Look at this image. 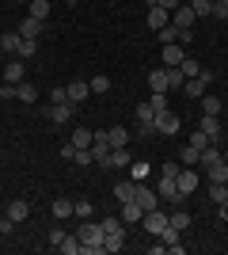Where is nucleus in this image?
Returning <instances> with one entry per match:
<instances>
[{
	"label": "nucleus",
	"mask_w": 228,
	"mask_h": 255,
	"mask_svg": "<svg viewBox=\"0 0 228 255\" xmlns=\"http://www.w3.org/2000/svg\"><path fill=\"white\" fill-rule=\"evenodd\" d=\"M145 23H149L152 31H163V27L171 23V11H163L160 4H156V8H145Z\"/></svg>",
	"instance_id": "obj_11"
},
{
	"label": "nucleus",
	"mask_w": 228,
	"mask_h": 255,
	"mask_svg": "<svg viewBox=\"0 0 228 255\" xmlns=\"http://www.w3.org/2000/svg\"><path fill=\"white\" fill-rule=\"evenodd\" d=\"M179 69H183L186 80H190V76H202V73H206V69H202L198 61H190V57H183V65H179Z\"/></svg>",
	"instance_id": "obj_36"
},
{
	"label": "nucleus",
	"mask_w": 228,
	"mask_h": 255,
	"mask_svg": "<svg viewBox=\"0 0 228 255\" xmlns=\"http://www.w3.org/2000/svg\"><path fill=\"white\" fill-rule=\"evenodd\" d=\"M160 42L163 46H167V42H179V27H175V23H167V27L160 31Z\"/></svg>",
	"instance_id": "obj_43"
},
{
	"label": "nucleus",
	"mask_w": 228,
	"mask_h": 255,
	"mask_svg": "<svg viewBox=\"0 0 228 255\" xmlns=\"http://www.w3.org/2000/svg\"><path fill=\"white\" fill-rule=\"evenodd\" d=\"M110 4H122V0H110Z\"/></svg>",
	"instance_id": "obj_58"
},
{
	"label": "nucleus",
	"mask_w": 228,
	"mask_h": 255,
	"mask_svg": "<svg viewBox=\"0 0 228 255\" xmlns=\"http://www.w3.org/2000/svg\"><path fill=\"white\" fill-rule=\"evenodd\" d=\"M163 252H167V244H163V240H160V244H149V255H163Z\"/></svg>",
	"instance_id": "obj_54"
},
{
	"label": "nucleus",
	"mask_w": 228,
	"mask_h": 255,
	"mask_svg": "<svg viewBox=\"0 0 228 255\" xmlns=\"http://www.w3.org/2000/svg\"><path fill=\"white\" fill-rule=\"evenodd\" d=\"M73 164H76V168H91V164H95V152H91V149H76Z\"/></svg>",
	"instance_id": "obj_33"
},
{
	"label": "nucleus",
	"mask_w": 228,
	"mask_h": 255,
	"mask_svg": "<svg viewBox=\"0 0 228 255\" xmlns=\"http://www.w3.org/2000/svg\"><path fill=\"white\" fill-rule=\"evenodd\" d=\"M50 103H69V92L65 88H54V92H50Z\"/></svg>",
	"instance_id": "obj_49"
},
{
	"label": "nucleus",
	"mask_w": 228,
	"mask_h": 255,
	"mask_svg": "<svg viewBox=\"0 0 228 255\" xmlns=\"http://www.w3.org/2000/svg\"><path fill=\"white\" fill-rule=\"evenodd\" d=\"M76 115V103H50V122L61 126V122H73Z\"/></svg>",
	"instance_id": "obj_13"
},
{
	"label": "nucleus",
	"mask_w": 228,
	"mask_h": 255,
	"mask_svg": "<svg viewBox=\"0 0 228 255\" xmlns=\"http://www.w3.org/2000/svg\"><path fill=\"white\" fill-rule=\"evenodd\" d=\"M183 84H186L183 69H179V65H175V69H167V92H183Z\"/></svg>",
	"instance_id": "obj_30"
},
{
	"label": "nucleus",
	"mask_w": 228,
	"mask_h": 255,
	"mask_svg": "<svg viewBox=\"0 0 228 255\" xmlns=\"http://www.w3.org/2000/svg\"><path fill=\"white\" fill-rule=\"evenodd\" d=\"M221 160H225V164H228V141H225V145H221Z\"/></svg>",
	"instance_id": "obj_56"
},
{
	"label": "nucleus",
	"mask_w": 228,
	"mask_h": 255,
	"mask_svg": "<svg viewBox=\"0 0 228 255\" xmlns=\"http://www.w3.org/2000/svg\"><path fill=\"white\" fill-rule=\"evenodd\" d=\"M179 126H183V118L175 115L171 107H167V111H160V115H156V129H160L163 137H175V133H179Z\"/></svg>",
	"instance_id": "obj_5"
},
{
	"label": "nucleus",
	"mask_w": 228,
	"mask_h": 255,
	"mask_svg": "<svg viewBox=\"0 0 228 255\" xmlns=\"http://www.w3.org/2000/svg\"><path fill=\"white\" fill-rule=\"evenodd\" d=\"M217 160H221V145H206V149H202V156H198V164H202V168H213Z\"/></svg>",
	"instance_id": "obj_27"
},
{
	"label": "nucleus",
	"mask_w": 228,
	"mask_h": 255,
	"mask_svg": "<svg viewBox=\"0 0 228 255\" xmlns=\"http://www.w3.org/2000/svg\"><path fill=\"white\" fill-rule=\"evenodd\" d=\"M206 179L209 183H228V164H225V160H217L213 168H206Z\"/></svg>",
	"instance_id": "obj_24"
},
{
	"label": "nucleus",
	"mask_w": 228,
	"mask_h": 255,
	"mask_svg": "<svg viewBox=\"0 0 228 255\" xmlns=\"http://www.w3.org/2000/svg\"><path fill=\"white\" fill-rule=\"evenodd\" d=\"M217 217H221V221H228V198H225V202H217Z\"/></svg>",
	"instance_id": "obj_55"
},
{
	"label": "nucleus",
	"mask_w": 228,
	"mask_h": 255,
	"mask_svg": "<svg viewBox=\"0 0 228 255\" xmlns=\"http://www.w3.org/2000/svg\"><path fill=\"white\" fill-rule=\"evenodd\" d=\"M179 168H183V164H175V160H167V164L160 168V175H171V179H175V175H179Z\"/></svg>",
	"instance_id": "obj_50"
},
{
	"label": "nucleus",
	"mask_w": 228,
	"mask_h": 255,
	"mask_svg": "<svg viewBox=\"0 0 228 255\" xmlns=\"http://www.w3.org/2000/svg\"><path fill=\"white\" fill-rule=\"evenodd\" d=\"M221 4H225V8H228V0H221Z\"/></svg>",
	"instance_id": "obj_60"
},
{
	"label": "nucleus",
	"mask_w": 228,
	"mask_h": 255,
	"mask_svg": "<svg viewBox=\"0 0 228 255\" xmlns=\"http://www.w3.org/2000/svg\"><path fill=\"white\" fill-rule=\"evenodd\" d=\"M34 50H38V38H23V46H19V57H34Z\"/></svg>",
	"instance_id": "obj_46"
},
{
	"label": "nucleus",
	"mask_w": 228,
	"mask_h": 255,
	"mask_svg": "<svg viewBox=\"0 0 228 255\" xmlns=\"http://www.w3.org/2000/svg\"><path fill=\"white\" fill-rule=\"evenodd\" d=\"M50 4H54V0H31V4H27V15L46 19V15H50Z\"/></svg>",
	"instance_id": "obj_29"
},
{
	"label": "nucleus",
	"mask_w": 228,
	"mask_h": 255,
	"mask_svg": "<svg viewBox=\"0 0 228 255\" xmlns=\"http://www.w3.org/2000/svg\"><path fill=\"white\" fill-rule=\"evenodd\" d=\"M209 198H213V202H225L228 198V183H209Z\"/></svg>",
	"instance_id": "obj_39"
},
{
	"label": "nucleus",
	"mask_w": 228,
	"mask_h": 255,
	"mask_svg": "<svg viewBox=\"0 0 228 255\" xmlns=\"http://www.w3.org/2000/svg\"><path fill=\"white\" fill-rule=\"evenodd\" d=\"M19 46H23L19 31H8V34H0V50H4V53H15V57H19Z\"/></svg>",
	"instance_id": "obj_18"
},
{
	"label": "nucleus",
	"mask_w": 228,
	"mask_h": 255,
	"mask_svg": "<svg viewBox=\"0 0 228 255\" xmlns=\"http://www.w3.org/2000/svg\"><path fill=\"white\" fill-rule=\"evenodd\" d=\"M175 183H179V191L190 198V194L198 191V183H202V175H198V168H179V175H175Z\"/></svg>",
	"instance_id": "obj_9"
},
{
	"label": "nucleus",
	"mask_w": 228,
	"mask_h": 255,
	"mask_svg": "<svg viewBox=\"0 0 228 255\" xmlns=\"http://www.w3.org/2000/svg\"><path fill=\"white\" fill-rule=\"evenodd\" d=\"M198 129L209 137V145H225V129H221V118H217V115H202Z\"/></svg>",
	"instance_id": "obj_3"
},
{
	"label": "nucleus",
	"mask_w": 228,
	"mask_h": 255,
	"mask_svg": "<svg viewBox=\"0 0 228 255\" xmlns=\"http://www.w3.org/2000/svg\"><path fill=\"white\" fill-rule=\"evenodd\" d=\"M149 175H152L149 160H130V179H137V183H141V179H149Z\"/></svg>",
	"instance_id": "obj_25"
},
{
	"label": "nucleus",
	"mask_w": 228,
	"mask_h": 255,
	"mask_svg": "<svg viewBox=\"0 0 228 255\" xmlns=\"http://www.w3.org/2000/svg\"><path fill=\"white\" fill-rule=\"evenodd\" d=\"M65 92H69V103H84L87 96H91V84H87V80H73V84H65Z\"/></svg>",
	"instance_id": "obj_14"
},
{
	"label": "nucleus",
	"mask_w": 228,
	"mask_h": 255,
	"mask_svg": "<svg viewBox=\"0 0 228 255\" xmlns=\"http://www.w3.org/2000/svg\"><path fill=\"white\" fill-rule=\"evenodd\" d=\"M156 4H160L163 11H175V8H179V4H183V0H156Z\"/></svg>",
	"instance_id": "obj_53"
},
{
	"label": "nucleus",
	"mask_w": 228,
	"mask_h": 255,
	"mask_svg": "<svg viewBox=\"0 0 228 255\" xmlns=\"http://www.w3.org/2000/svg\"><path fill=\"white\" fill-rule=\"evenodd\" d=\"M23 4H31V0H23Z\"/></svg>",
	"instance_id": "obj_61"
},
{
	"label": "nucleus",
	"mask_w": 228,
	"mask_h": 255,
	"mask_svg": "<svg viewBox=\"0 0 228 255\" xmlns=\"http://www.w3.org/2000/svg\"><path fill=\"white\" fill-rule=\"evenodd\" d=\"M42 31H46V19H34V15H27L19 23V38H38Z\"/></svg>",
	"instance_id": "obj_16"
},
{
	"label": "nucleus",
	"mask_w": 228,
	"mask_h": 255,
	"mask_svg": "<svg viewBox=\"0 0 228 255\" xmlns=\"http://www.w3.org/2000/svg\"><path fill=\"white\" fill-rule=\"evenodd\" d=\"M8 217H11L15 225H19V221H27V217H31V206L23 202V198H15V202L8 206Z\"/></svg>",
	"instance_id": "obj_22"
},
{
	"label": "nucleus",
	"mask_w": 228,
	"mask_h": 255,
	"mask_svg": "<svg viewBox=\"0 0 228 255\" xmlns=\"http://www.w3.org/2000/svg\"><path fill=\"white\" fill-rule=\"evenodd\" d=\"M19 96V84H8V80H4V84H0V103H4V99H15Z\"/></svg>",
	"instance_id": "obj_45"
},
{
	"label": "nucleus",
	"mask_w": 228,
	"mask_h": 255,
	"mask_svg": "<svg viewBox=\"0 0 228 255\" xmlns=\"http://www.w3.org/2000/svg\"><path fill=\"white\" fill-rule=\"evenodd\" d=\"M221 96H213V92H206V96H202V115H221Z\"/></svg>",
	"instance_id": "obj_28"
},
{
	"label": "nucleus",
	"mask_w": 228,
	"mask_h": 255,
	"mask_svg": "<svg viewBox=\"0 0 228 255\" xmlns=\"http://www.w3.org/2000/svg\"><path fill=\"white\" fill-rule=\"evenodd\" d=\"M133 198H137L141 210H156V206H160V194H156V187H149V183H137V194H133Z\"/></svg>",
	"instance_id": "obj_10"
},
{
	"label": "nucleus",
	"mask_w": 228,
	"mask_h": 255,
	"mask_svg": "<svg viewBox=\"0 0 228 255\" xmlns=\"http://www.w3.org/2000/svg\"><path fill=\"white\" fill-rule=\"evenodd\" d=\"M65 4H76V0H65Z\"/></svg>",
	"instance_id": "obj_59"
},
{
	"label": "nucleus",
	"mask_w": 228,
	"mask_h": 255,
	"mask_svg": "<svg viewBox=\"0 0 228 255\" xmlns=\"http://www.w3.org/2000/svg\"><path fill=\"white\" fill-rule=\"evenodd\" d=\"M171 23L175 27H179V31H194V23H198V15H194V8H190V4H179V8L171 11Z\"/></svg>",
	"instance_id": "obj_8"
},
{
	"label": "nucleus",
	"mask_w": 228,
	"mask_h": 255,
	"mask_svg": "<svg viewBox=\"0 0 228 255\" xmlns=\"http://www.w3.org/2000/svg\"><path fill=\"white\" fill-rule=\"evenodd\" d=\"M149 88L152 92H167V69H152L149 73Z\"/></svg>",
	"instance_id": "obj_26"
},
{
	"label": "nucleus",
	"mask_w": 228,
	"mask_h": 255,
	"mask_svg": "<svg viewBox=\"0 0 228 255\" xmlns=\"http://www.w3.org/2000/svg\"><path fill=\"white\" fill-rule=\"evenodd\" d=\"M209 19H228V8L221 0H213V8H209Z\"/></svg>",
	"instance_id": "obj_47"
},
{
	"label": "nucleus",
	"mask_w": 228,
	"mask_h": 255,
	"mask_svg": "<svg viewBox=\"0 0 228 255\" xmlns=\"http://www.w3.org/2000/svg\"><path fill=\"white\" fill-rule=\"evenodd\" d=\"M156 118V111H152V103L145 99V103H137V122H152Z\"/></svg>",
	"instance_id": "obj_41"
},
{
	"label": "nucleus",
	"mask_w": 228,
	"mask_h": 255,
	"mask_svg": "<svg viewBox=\"0 0 228 255\" xmlns=\"http://www.w3.org/2000/svg\"><path fill=\"white\" fill-rule=\"evenodd\" d=\"M4 80H8V84H23V57L4 65Z\"/></svg>",
	"instance_id": "obj_23"
},
{
	"label": "nucleus",
	"mask_w": 228,
	"mask_h": 255,
	"mask_svg": "<svg viewBox=\"0 0 228 255\" xmlns=\"http://www.w3.org/2000/svg\"><path fill=\"white\" fill-rule=\"evenodd\" d=\"M76 145V149H91V141H95V133H91V129H84V126H76L73 129V137H69Z\"/></svg>",
	"instance_id": "obj_21"
},
{
	"label": "nucleus",
	"mask_w": 228,
	"mask_h": 255,
	"mask_svg": "<svg viewBox=\"0 0 228 255\" xmlns=\"http://www.w3.org/2000/svg\"><path fill=\"white\" fill-rule=\"evenodd\" d=\"M149 103H152V111H156V115H160V111H167V92H152Z\"/></svg>",
	"instance_id": "obj_40"
},
{
	"label": "nucleus",
	"mask_w": 228,
	"mask_h": 255,
	"mask_svg": "<svg viewBox=\"0 0 228 255\" xmlns=\"http://www.w3.org/2000/svg\"><path fill=\"white\" fill-rule=\"evenodd\" d=\"M145 8H156V0H145Z\"/></svg>",
	"instance_id": "obj_57"
},
{
	"label": "nucleus",
	"mask_w": 228,
	"mask_h": 255,
	"mask_svg": "<svg viewBox=\"0 0 228 255\" xmlns=\"http://www.w3.org/2000/svg\"><path fill=\"white\" fill-rule=\"evenodd\" d=\"M198 156H202V152H198L194 145H186V149L179 152V164H183V168H198Z\"/></svg>",
	"instance_id": "obj_32"
},
{
	"label": "nucleus",
	"mask_w": 228,
	"mask_h": 255,
	"mask_svg": "<svg viewBox=\"0 0 228 255\" xmlns=\"http://www.w3.org/2000/svg\"><path fill=\"white\" fill-rule=\"evenodd\" d=\"M73 213L80 217V221H84L87 213H91V202H87V198H76V202H73Z\"/></svg>",
	"instance_id": "obj_44"
},
{
	"label": "nucleus",
	"mask_w": 228,
	"mask_h": 255,
	"mask_svg": "<svg viewBox=\"0 0 228 255\" xmlns=\"http://www.w3.org/2000/svg\"><path fill=\"white\" fill-rule=\"evenodd\" d=\"M80 244H84V255H103V225L99 221H87L84 217V225H80Z\"/></svg>",
	"instance_id": "obj_1"
},
{
	"label": "nucleus",
	"mask_w": 228,
	"mask_h": 255,
	"mask_svg": "<svg viewBox=\"0 0 228 255\" xmlns=\"http://www.w3.org/2000/svg\"><path fill=\"white\" fill-rule=\"evenodd\" d=\"M190 8H194V15L198 19H209V8H213V0H186Z\"/></svg>",
	"instance_id": "obj_34"
},
{
	"label": "nucleus",
	"mask_w": 228,
	"mask_h": 255,
	"mask_svg": "<svg viewBox=\"0 0 228 255\" xmlns=\"http://www.w3.org/2000/svg\"><path fill=\"white\" fill-rule=\"evenodd\" d=\"M107 145L110 149H126V145H130V129L126 126H110L107 129Z\"/></svg>",
	"instance_id": "obj_17"
},
{
	"label": "nucleus",
	"mask_w": 228,
	"mask_h": 255,
	"mask_svg": "<svg viewBox=\"0 0 228 255\" xmlns=\"http://www.w3.org/2000/svg\"><path fill=\"white\" fill-rule=\"evenodd\" d=\"M57 156H61V160H73V156H76V145H73V141H69V145H61V149H57Z\"/></svg>",
	"instance_id": "obj_51"
},
{
	"label": "nucleus",
	"mask_w": 228,
	"mask_h": 255,
	"mask_svg": "<svg viewBox=\"0 0 228 255\" xmlns=\"http://www.w3.org/2000/svg\"><path fill=\"white\" fill-rule=\"evenodd\" d=\"M186 145H194V149L202 152V149H206V145H209V137H206V133H202V129H198V133H194V137H190V141H186Z\"/></svg>",
	"instance_id": "obj_48"
},
{
	"label": "nucleus",
	"mask_w": 228,
	"mask_h": 255,
	"mask_svg": "<svg viewBox=\"0 0 228 255\" xmlns=\"http://www.w3.org/2000/svg\"><path fill=\"white\" fill-rule=\"evenodd\" d=\"M156 240H163V244H167V255H183V252H186V244H183V233H179V229H175L171 221H167V229H163V233L156 236Z\"/></svg>",
	"instance_id": "obj_7"
},
{
	"label": "nucleus",
	"mask_w": 228,
	"mask_h": 255,
	"mask_svg": "<svg viewBox=\"0 0 228 255\" xmlns=\"http://www.w3.org/2000/svg\"><path fill=\"white\" fill-rule=\"evenodd\" d=\"M156 194H160V202H171V206L186 202V194L179 191V183H175L171 175H160V179H156Z\"/></svg>",
	"instance_id": "obj_2"
},
{
	"label": "nucleus",
	"mask_w": 228,
	"mask_h": 255,
	"mask_svg": "<svg viewBox=\"0 0 228 255\" xmlns=\"http://www.w3.org/2000/svg\"><path fill=\"white\" fill-rule=\"evenodd\" d=\"M87 84H91V96H103V92H110V80H107V76H91Z\"/></svg>",
	"instance_id": "obj_38"
},
{
	"label": "nucleus",
	"mask_w": 228,
	"mask_h": 255,
	"mask_svg": "<svg viewBox=\"0 0 228 255\" xmlns=\"http://www.w3.org/2000/svg\"><path fill=\"white\" fill-rule=\"evenodd\" d=\"M54 217H73V202H69V198H57L54 202Z\"/></svg>",
	"instance_id": "obj_42"
},
{
	"label": "nucleus",
	"mask_w": 228,
	"mask_h": 255,
	"mask_svg": "<svg viewBox=\"0 0 228 255\" xmlns=\"http://www.w3.org/2000/svg\"><path fill=\"white\" fill-rule=\"evenodd\" d=\"M11 229H15V221H11L8 213H4V217H0V236H8V233H11Z\"/></svg>",
	"instance_id": "obj_52"
},
{
	"label": "nucleus",
	"mask_w": 228,
	"mask_h": 255,
	"mask_svg": "<svg viewBox=\"0 0 228 255\" xmlns=\"http://www.w3.org/2000/svg\"><path fill=\"white\" fill-rule=\"evenodd\" d=\"M15 99H23V103H34V99H38V88L23 80V84H19V96H15Z\"/></svg>",
	"instance_id": "obj_37"
},
{
	"label": "nucleus",
	"mask_w": 228,
	"mask_h": 255,
	"mask_svg": "<svg viewBox=\"0 0 228 255\" xmlns=\"http://www.w3.org/2000/svg\"><path fill=\"white\" fill-rule=\"evenodd\" d=\"M137 137H160V129H156V118H152V122H137Z\"/></svg>",
	"instance_id": "obj_35"
},
{
	"label": "nucleus",
	"mask_w": 228,
	"mask_h": 255,
	"mask_svg": "<svg viewBox=\"0 0 228 255\" xmlns=\"http://www.w3.org/2000/svg\"><path fill=\"white\" fill-rule=\"evenodd\" d=\"M57 252H65V255H84V244H80V236H61V244H57Z\"/></svg>",
	"instance_id": "obj_20"
},
{
	"label": "nucleus",
	"mask_w": 228,
	"mask_h": 255,
	"mask_svg": "<svg viewBox=\"0 0 228 255\" xmlns=\"http://www.w3.org/2000/svg\"><path fill=\"white\" fill-rule=\"evenodd\" d=\"M141 221H145V233H149V236H160L163 229H167V221H171V217H167V213L156 206V210H145Z\"/></svg>",
	"instance_id": "obj_4"
},
{
	"label": "nucleus",
	"mask_w": 228,
	"mask_h": 255,
	"mask_svg": "<svg viewBox=\"0 0 228 255\" xmlns=\"http://www.w3.org/2000/svg\"><path fill=\"white\" fill-rule=\"evenodd\" d=\"M209 84H213V73H209V69H206V73H202V76H190V80H186V84H183V92H186V96H190V99H202V96H206V92H209Z\"/></svg>",
	"instance_id": "obj_6"
},
{
	"label": "nucleus",
	"mask_w": 228,
	"mask_h": 255,
	"mask_svg": "<svg viewBox=\"0 0 228 255\" xmlns=\"http://www.w3.org/2000/svg\"><path fill=\"white\" fill-rule=\"evenodd\" d=\"M167 217H171V225H175V229H179V233H186V229H190V221H194V217H190V213H186V210H171V213H167Z\"/></svg>",
	"instance_id": "obj_31"
},
{
	"label": "nucleus",
	"mask_w": 228,
	"mask_h": 255,
	"mask_svg": "<svg viewBox=\"0 0 228 255\" xmlns=\"http://www.w3.org/2000/svg\"><path fill=\"white\" fill-rule=\"evenodd\" d=\"M133 194H137V179H126V183H114V198H118V206H122V202H130Z\"/></svg>",
	"instance_id": "obj_19"
},
{
	"label": "nucleus",
	"mask_w": 228,
	"mask_h": 255,
	"mask_svg": "<svg viewBox=\"0 0 228 255\" xmlns=\"http://www.w3.org/2000/svg\"><path fill=\"white\" fill-rule=\"evenodd\" d=\"M183 57H186V53H183V46H179V42H167V46L160 50L163 69H175V65H183Z\"/></svg>",
	"instance_id": "obj_12"
},
{
	"label": "nucleus",
	"mask_w": 228,
	"mask_h": 255,
	"mask_svg": "<svg viewBox=\"0 0 228 255\" xmlns=\"http://www.w3.org/2000/svg\"><path fill=\"white\" fill-rule=\"evenodd\" d=\"M118 217H122L126 225H133V221H141V217H145V210L137 206V198H130V202H122V206H118Z\"/></svg>",
	"instance_id": "obj_15"
}]
</instances>
